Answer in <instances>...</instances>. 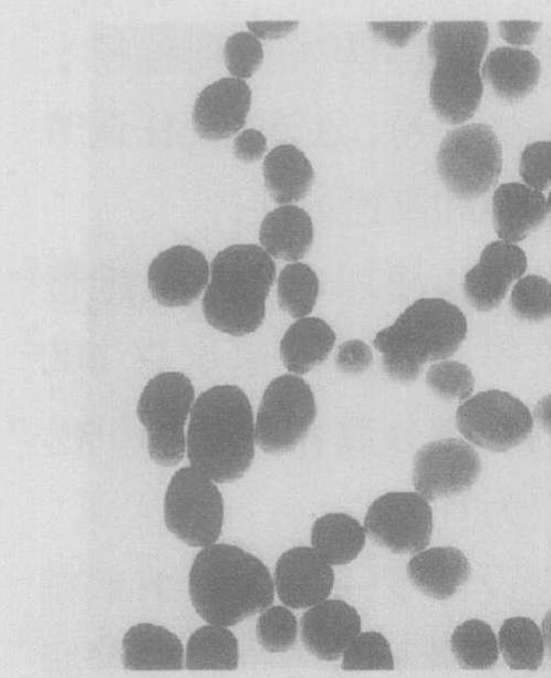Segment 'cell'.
Returning a JSON list of instances; mask_svg holds the SVG:
<instances>
[{
    "label": "cell",
    "mask_w": 551,
    "mask_h": 678,
    "mask_svg": "<svg viewBox=\"0 0 551 678\" xmlns=\"http://www.w3.org/2000/svg\"><path fill=\"white\" fill-rule=\"evenodd\" d=\"M526 270L527 255L519 246L503 240L488 243L477 264L464 277L462 289L468 303L481 312L495 309Z\"/></svg>",
    "instance_id": "14"
},
{
    "label": "cell",
    "mask_w": 551,
    "mask_h": 678,
    "mask_svg": "<svg viewBox=\"0 0 551 678\" xmlns=\"http://www.w3.org/2000/svg\"><path fill=\"white\" fill-rule=\"evenodd\" d=\"M450 648L459 666L465 669L490 668L499 654L492 628L477 618L465 620L454 629Z\"/></svg>",
    "instance_id": "28"
},
{
    "label": "cell",
    "mask_w": 551,
    "mask_h": 678,
    "mask_svg": "<svg viewBox=\"0 0 551 678\" xmlns=\"http://www.w3.org/2000/svg\"><path fill=\"white\" fill-rule=\"evenodd\" d=\"M498 646L505 663L516 670H537L543 660L544 639L530 618H507L498 634Z\"/></svg>",
    "instance_id": "27"
},
{
    "label": "cell",
    "mask_w": 551,
    "mask_h": 678,
    "mask_svg": "<svg viewBox=\"0 0 551 678\" xmlns=\"http://www.w3.org/2000/svg\"><path fill=\"white\" fill-rule=\"evenodd\" d=\"M364 528L376 544L395 553L415 554L429 544L433 510L416 491L387 492L368 507Z\"/></svg>",
    "instance_id": "11"
},
{
    "label": "cell",
    "mask_w": 551,
    "mask_h": 678,
    "mask_svg": "<svg viewBox=\"0 0 551 678\" xmlns=\"http://www.w3.org/2000/svg\"><path fill=\"white\" fill-rule=\"evenodd\" d=\"M481 470L478 452L467 441L444 438L423 445L413 460L414 489L434 501L468 490Z\"/></svg>",
    "instance_id": "12"
},
{
    "label": "cell",
    "mask_w": 551,
    "mask_h": 678,
    "mask_svg": "<svg viewBox=\"0 0 551 678\" xmlns=\"http://www.w3.org/2000/svg\"><path fill=\"white\" fill-rule=\"evenodd\" d=\"M190 379L180 372H163L143 388L136 415L145 427L147 450L159 466L179 463L186 455V423L195 404Z\"/></svg>",
    "instance_id": "6"
},
{
    "label": "cell",
    "mask_w": 551,
    "mask_h": 678,
    "mask_svg": "<svg viewBox=\"0 0 551 678\" xmlns=\"http://www.w3.org/2000/svg\"><path fill=\"white\" fill-rule=\"evenodd\" d=\"M164 521L189 546L216 543L223 524V499L216 482L191 466L177 470L165 492Z\"/></svg>",
    "instance_id": "8"
},
{
    "label": "cell",
    "mask_w": 551,
    "mask_h": 678,
    "mask_svg": "<svg viewBox=\"0 0 551 678\" xmlns=\"http://www.w3.org/2000/svg\"><path fill=\"white\" fill-rule=\"evenodd\" d=\"M542 634L545 649L551 659V609L545 614L542 620Z\"/></svg>",
    "instance_id": "42"
},
{
    "label": "cell",
    "mask_w": 551,
    "mask_h": 678,
    "mask_svg": "<svg viewBox=\"0 0 551 678\" xmlns=\"http://www.w3.org/2000/svg\"><path fill=\"white\" fill-rule=\"evenodd\" d=\"M299 624L288 606H268L257 619L256 636L263 649L270 653L289 650L295 643Z\"/></svg>",
    "instance_id": "32"
},
{
    "label": "cell",
    "mask_w": 551,
    "mask_h": 678,
    "mask_svg": "<svg viewBox=\"0 0 551 678\" xmlns=\"http://www.w3.org/2000/svg\"><path fill=\"white\" fill-rule=\"evenodd\" d=\"M238 663V639L227 626L208 624L189 636L185 651L188 670H236Z\"/></svg>",
    "instance_id": "26"
},
{
    "label": "cell",
    "mask_w": 551,
    "mask_h": 678,
    "mask_svg": "<svg viewBox=\"0 0 551 678\" xmlns=\"http://www.w3.org/2000/svg\"><path fill=\"white\" fill-rule=\"evenodd\" d=\"M425 380L436 396L447 400L465 401L475 388V377L469 367L451 359H441L432 364L426 372Z\"/></svg>",
    "instance_id": "33"
},
{
    "label": "cell",
    "mask_w": 551,
    "mask_h": 678,
    "mask_svg": "<svg viewBox=\"0 0 551 678\" xmlns=\"http://www.w3.org/2000/svg\"><path fill=\"white\" fill-rule=\"evenodd\" d=\"M542 23L533 21H500L498 23L501 38L516 46L532 43Z\"/></svg>",
    "instance_id": "39"
},
{
    "label": "cell",
    "mask_w": 551,
    "mask_h": 678,
    "mask_svg": "<svg viewBox=\"0 0 551 678\" xmlns=\"http://www.w3.org/2000/svg\"><path fill=\"white\" fill-rule=\"evenodd\" d=\"M406 573L424 595L446 599L468 581L470 564L457 547L434 546L415 553L407 563Z\"/></svg>",
    "instance_id": "19"
},
{
    "label": "cell",
    "mask_w": 551,
    "mask_h": 678,
    "mask_svg": "<svg viewBox=\"0 0 551 678\" xmlns=\"http://www.w3.org/2000/svg\"><path fill=\"white\" fill-rule=\"evenodd\" d=\"M210 265L199 250L187 244L173 246L158 253L147 269L152 298L163 306L191 304L205 292Z\"/></svg>",
    "instance_id": "13"
},
{
    "label": "cell",
    "mask_w": 551,
    "mask_h": 678,
    "mask_svg": "<svg viewBox=\"0 0 551 678\" xmlns=\"http://www.w3.org/2000/svg\"><path fill=\"white\" fill-rule=\"evenodd\" d=\"M366 530L356 519L332 512L318 518L311 528L312 547L331 565L352 562L365 545Z\"/></svg>",
    "instance_id": "25"
},
{
    "label": "cell",
    "mask_w": 551,
    "mask_h": 678,
    "mask_svg": "<svg viewBox=\"0 0 551 678\" xmlns=\"http://www.w3.org/2000/svg\"><path fill=\"white\" fill-rule=\"evenodd\" d=\"M335 333L322 319H298L284 332L279 352L284 367L294 375H303L324 362L335 344Z\"/></svg>",
    "instance_id": "22"
},
{
    "label": "cell",
    "mask_w": 551,
    "mask_h": 678,
    "mask_svg": "<svg viewBox=\"0 0 551 678\" xmlns=\"http://www.w3.org/2000/svg\"><path fill=\"white\" fill-rule=\"evenodd\" d=\"M482 76L499 97L517 101L536 87L540 62L528 50L500 46L488 54L482 65Z\"/></svg>",
    "instance_id": "23"
},
{
    "label": "cell",
    "mask_w": 551,
    "mask_h": 678,
    "mask_svg": "<svg viewBox=\"0 0 551 678\" xmlns=\"http://www.w3.org/2000/svg\"><path fill=\"white\" fill-rule=\"evenodd\" d=\"M188 593L206 623L228 627L270 606L274 583L268 567L253 554L232 544L214 543L195 556Z\"/></svg>",
    "instance_id": "2"
},
{
    "label": "cell",
    "mask_w": 551,
    "mask_h": 678,
    "mask_svg": "<svg viewBox=\"0 0 551 678\" xmlns=\"http://www.w3.org/2000/svg\"><path fill=\"white\" fill-rule=\"evenodd\" d=\"M519 173L527 186L538 191L551 187V142L527 145L520 157Z\"/></svg>",
    "instance_id": "35"
},
{
    "label": "cell",
    "mask_w": 551,
    "mask_h": 678,
    "mask_svg": "<svg viewBox=\"0 0 551 678\" xmlns=\"http://www.w3.org/2000/svg\"><path fill=\"white\" fill-rule=\"evenodd\" d=\"M276 279L272 258L257 244H232L210 264L201 299L207 323L231 336L254 332L266 316V301Z\"/></svg>",
    "instance_id": "4"
},
{
    "label": "cell",
    "mask_w": 551,
    "mask_h": 678,
    "mask_svg": "<svg viewBox=\"0 0 551 678\" xmlns=\"http://www.w3.org/2000/svg\"><path fill=\"white\" fill-rule=\"evenodd\" d=\"M259 241L271 258L298 262L313 242L312 220L302 208L294 205L280 206L263 218Z\"/></svg>",
    "instance_id": "21"
},
{
    "label": "cell",
    "mask_w": 551,
    "mask_h": 678,
    "mask_svg": "<svg viewBox=\"0 0 551 678\" xmlns=\"http://www.w3.org/2000/svg\"><path fill=\"white\" fill-rule=\"evenodd\" d=\"M320 290L315 271L303 262L287 264L277 278L279 307L293 319L309 316L313 311Z\"/></svg>",
    "instance_id": "29"
},
{
    "label": "cell",
    "mask_w": 551,
    "mask_h": 678,
    "mask_svg": "<svg viewBox=\"0 0 551 678\" xmlns=\"http://www.w3.org/2000/svg\"><path fill=\"white\" fill-rule=\"evenodd\" d=\"M122 663L128 670H181L185 651L180 639L169 629L152 624L131 626L122 639Z\"/></svg>",
    "instance_id": "20"
},
{
    "label": "cell",
    "mask_w": 551,
    "mask_h": 678,
    "mask_svg": "<svg viewBox=\"0 0 551 678\" xmlns=\"http://www.w3.org/2000/svg\"><path fill=\"white\" fill-rule=\"evenodd\" d=\"M250 105L251 90L245 80L219 79L207 85L195 101L194 131L208 140L228 138L245 126Z\"/></svg>",
    "instance_id": "16"
},
{
    "label": "cell",
    "mask_w": 551,
    "mask_h": 678,
    "mask_svg": "<svg viewBox=\"0 0 551 678\" xmlns=\"http://www.w3.org/2000/svg\"><path fill=\"white\" fill-rule=\"evenodd\" d=\"M254 444L252 407L240 387L216 385L197 396L186 438L191 467L217 483L233 481L251 466Z\"/></svg>",
    "instance_id": "1"
},
{
    "label": "cell",
    "mask_w": 551,
    "mask_h": 678,
    "mask_svg": "<svg viewBox=\"0 0 551 678\" xmlns=\"http://www.w3.org/2000/svg\"><path fill=\"white\" fill-rule=\"evenodd\" d=\"M273 583L285 606L302 609L328 598L333 590L334 573L332 565L312 546H295L278 559Z\"/></svg>",
    "instance_id": "15"
},
{
    "label": "cell",
    "mask_w": 551,
    "mask_h": 678,
    "mask_svg": "<svg viewBox=\"0 0 551 678\" xmlns=\"http://www.w3.org/2000/svg\"><path fill=\"white\" fill-rule=\"evenodd\" d=\"M435 60L429 97L435 113L449 124L469 119L484 91L480 65L488 44L482 21L434 22L427 35Z\"/></svg>",
    "instance_id": "5"
},
{
    "label": "cell",
    "mask_w": 551,
    "mask_h": 678,
    "mask_svg": "<svg viewBox=\"0 0 551 678\" xmlns=\"http://www.w3.org/2000/svg\"><path fill=\"white\" fill-rule=\"evenodd\" d=\"M425 22H371L368 23L370 30L381 40L387 42L391 45L402 48L408 43V41L418 33L424 27Z\"/></svg>",
    "instance_id": "37"
},
{
    "label": "cell",
    "mask_w": 551,
    "mask_h": 678,
    "mask_svg": "<svg viewBox=\"0 0 551 678\" xmlns=\"http://www.w3.org/2000/svg\"><path fill=\"white\" fill-rule=\"evenodd\" d=\"M467 334L461 310L441 298H422L407 306L393 324L373 340L385 374L398 383H412L425 364L447 359Z\"/></svg>",
    "instance_id": "3"
},
{
    "label": "cell",
    "mask_w": 551,
    "mask_h": 678,
    "mask_svg": "<svg viewBox=\"0 0 551 678\" xmlns=\"http://www.w3.org/2000/svg\"><path fill=\"white\" fill-rule=\"evenodd\" d=\"M436 163L446 187L456 196L470 199L496 185L502 169V149L490 126L472 123L447 133Z\"/></svg>",
    "instance_id": "7"
},
{
    "label": "cell",
    "mask_w": 551,
    "mask_h": 678,
    "mask_svg": "<svg viewBox=\"0 0 551 678\" xmlns=\"http://www.w3.org/2000/svg\"><path fill=\"white\" fill-rule=\"evenodd\" d=\"M512 313L526 321L539 322L551 317V282L538 274H527L516 281L510 294Z\"/></svg>",
    "instance_id": "31"
},
{
    "label": "cell",
    "mask_w": 551,
    "mask_h": 678,
    "mask_svg": "<svg viewBox=\"0 0 551 678\" xmlns=\"http://www.w3.org/2000/svg\"><path fill=\"white\" fill-rule=\"evenodd\" d=\"M267 149L266 136L253 128L243 129L233 140V155L245 161L252 163L260 159Z\"/></svg>",
    "instance_id": "38"
},
{
    "label": "cell",
    "mask_w": 551,
    "mask_h": 678,
    "mask_svg": "<svg viewBox=\"0 0 551 678\" xmlns=\"http://www.w3.org/2000/svg\"><path fill=\"white\" fill-rule=\"evenodd\" d=\"M373 362L368 344L360 338L347 340L340 344L334 357L336 368L347 375H358L367 371Z\"/></svg>",
    "instance_id": "36"
},
{
    "label": "cell",
    "mask_w": 551,
    "mask_h": 678,
    "mask_svg": "<svg viewBox=\"0 0 551 678\" xmlns=\"http://www.w3.org/2000/svg\"><path fill=\"white\" fill-rule=\"evenodd\" d=\"M456 426L471 444L486 450H509L532 431L528 407L508 392L489 389L462 401L456 410Z\"/></svg>",
    "instance_id": "10"
},
{
    "label": "cell",
    "mask_w": 551,
    "mask_h": 678,
    "mask_svg": "<svg viewBox=\"0 0 551 678\" xmlns=\"http://www.w3.org/2000/svg\"><path fill=\"white\" fill-rule=\"evenodd\" d=\"M298 21H247V28L257 39H279L297 29Z\"/></svg>",
    "instance_id": "40"
},
{
    "label": "cell",
    "mask_w": 551,
    "mask_h": 678,
    "mask_svg": "<svg viewBox=\"0 0 551 678\" xmlns=\"http://www.w3.org/2000/svg\"><path fill=\"white\" fill-rule=\"evenodd\" d=\"M534 418L539 426L551 434V394L540 398L534 407Z\"/></svg>",
    "instance_id": "41"
},
{
    "label": "cell",
    "mask_w": 551,
    "mask_h": 678,
    "mask_svg": "<svg viewBox=\"0 0 551 678\" xmlns=\"http://www.w3.org/2000/svg\"><path fill=\"white\" fill-rule=\"evenodd\" d=\"M223 60L232 77H250L263 60L262 45L250 32H237L230 35L223 45Z\"/></svg>",
    "instance_id": "34"
},
{
    "label": "cell",
    "mask_w": 551,
    "mask_h": 678,
    "mask_svg": "<svg viewBox=\"0 0 551 678\" xmlns=\"http://www.w3.org/2000/svg\"><path fill=\"white\" fill-rule=\"evenodd\" d=\"M548 212L544 195L526 184H501L493 192L492 218L500 240L511 243L523 240L544 221Z\"/></svg>",
    "instance_id": "18"
},
{
    "label": "cell",
    "mask_w": 551,
    "mask_h": 678,
    "mask_svg": "<svg viewBox=\"0 0 551 678\" xmlns=\"http://www.w3.org/2000/svg\"><path fill=\"white\" fill-rule=\"evenodd\" d=\"M262 169L267 190L281 206L304 198L314 179L310 160L291 144L271 149L264 157Z\"/></svg>",
    "instance_id": "24"
},
{
    "label": "cell",
    "mask_w": 551,
    "mask_h": 678,
    "mask_svg": "<svg viewBox=\"0 0 551 678\" xmlns=\"http://www.w3.org/2000/svg\"><path fill=\"white\" fill-rule=\"evenodd\" d=\"M316 417L314 394L299 375L283 374L266 387L254 419L256 444L268 453L292 450Z\"/></svg>",
    "instance_id": "9"
},
{
    "label": "cell",
    "mask_w": 551,
    "mask_h": 678,
    "mask_svg": "<svg viewBox=\"0 0 551 678\" xmlns=\"http://www.w3.org/2000/svg\"><path fill=\"white\" fill-rule=\"evenodd\" d=\"M547 202H548V208H549V211H550V213H551V191L549 192V197H548Z\"/></svg>",
    "instance_id": "43"
},
{
    "label": "cell",
    "mask_w": 551,
    "mask_h": 678,
    "mask_svg": "<svg viewBox=\"0 0 551 678\" xmlns=\"http://www.w3.org/2000/svg\"><path fill=\"white\" fill-rule=\"evenodd\" d=\"M346 671L393 670L394 657L388 640L378 632L356 635L342 654Z\"/></svg>",
    "instance_id": "30"
},
{
    "label": "cell",
    "mask_w": 551,
    "mask_h": 678,
    "mask_svg": "<svg viewBox=\"0 0 551 678\" xmlns=\"http://www.w3.org/2000/svg\"><path fill=\"white\" fill-rule=\"evenodd\" d=\"M361 633L357 611L341 599H324L303 614L300 637L305 649L325 661L342 656L352 639Z\"/></svg>",
    "instance_id": "17"
}]
</instances>
